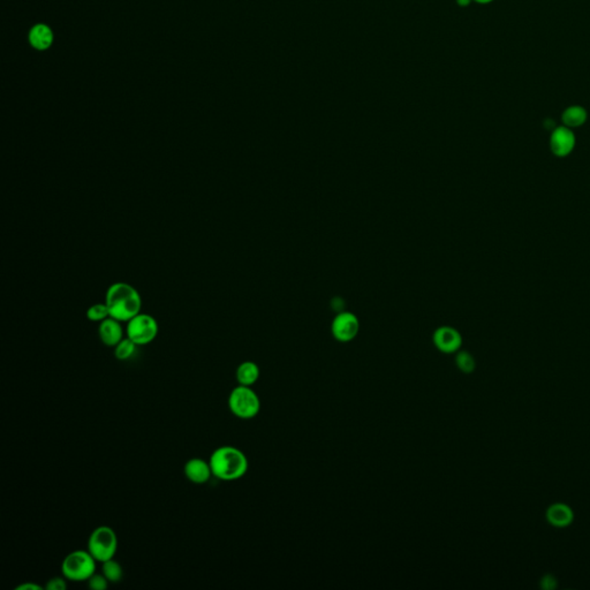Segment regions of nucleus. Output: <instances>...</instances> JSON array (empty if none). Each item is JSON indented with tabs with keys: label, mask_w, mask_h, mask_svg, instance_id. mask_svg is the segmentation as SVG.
<instances>
[{
	"label": "nucleus",
	"mask_w": 590,
	"mask_h": 590,
	"mask_svg": "<svg viewBox=\"0 0 590 590\" xmlns=\"http://www.w3.org/2000/svg\"><path fill=\"white\" fill-rule=\"evenodd\" d=\"M105 304L110 311V317L118 321L130 322L140 314L142 299L135 287L127 283H115L108 287L105 295Z\"/></svg>",
	"instance_id": "obj_1"
},
{
	"label": "nucleus",
	"mask_w": 590,
	"mask_h": 590,
	"mask_svg": "<svg viewBox=\"0 0 590 590\" xmlns=\"http://www.w3.org/2000/svg\"><path fill=\"white\" fill-rule=\"evenodd\" d=\"M213 475L225 482L237 481L246 475L249 462L246 454L238 447L220 446L213 451L209 459Z\"/></svg>",
	"instance_id": "obj_2"
},
{
	"label": "nucleus",
	"mask_w": 590,
	"mask_h": 590,
	"mask_svg": "<svg viewBox=\"0 0 590 590\" xmlns=\"http://www.w3.org/2000/svg\"><path fill=\"white\" fill-rule=\"evenodd\" d=\"M96 569L97 560L88 550L72 551L61 562V574L74 582L88 581L96 573Z\"/></svg>",
	"instance_id": "obj_3"
},
{
	"label": "nucleus",
	"mask_w": 590,
	"mask_h": 590,
	"mask_svg": "<svg viewBox=\"0 0 590 590\" xmlns=\"http://www.w3.org/2000/svg\"><path fill=\"white\" fill-rule=\"evenodd\" d=\"M228 409L238 419L252 420L259 415L261 400L252 386L238 385L228 395Z\"/></svg>",
	"instance_id": "obj_4"
},
{
	"label": "nucleus",
	"mask_w": 590,
	"mask_h": 590,
	"mask_svg": "<svg viewBox=\"0 0 590 590\" xmlns=\"http://www.w3.org/2000/svg\"><path fill=\"white\" fill-rule=\"evenodd\" d=\"M88 551L97 562H104L115 558L118 550V538L115 531L108 526H99L88 538Z\"/></svg>",
	"instance_id": "obj_5"
},
{
	"label": "nucleus",
	"mask_w": 590,
	"mask_h": 590,
	"mask_svg": "<svg viewBox=\"0 0 590 590\" xmlns=\"http://www.w3.org/2000/svg\"><path fill=\"white\" fill-rule=\"evenodd\" d=\"M158 323L151 315L140 314L127 322V337L133 340L137 346H144L154 342L157 337Z\"/></svg>",
	"instance_id": "obj_6"
},
{
	"label": "nucleus",
	"mask_w": 590,
	"mask_h": 590,
	"mask_svg": "<svg viewBox=\"0 0 590 590\" xmlns=\"http://www.w3.org/2000/svg\"><path fill=\"white\" fill-rule=\"evenodd\" d=\"M360 330V323L355 315L342 311L332 322L331 332L335 340L340 342H352Z\"/></svg>",
	"instance_id": "obj_7"
},
{
	"label": "nucleus",
	"mask_w": 590,
	"mask_h": 590,
	"mask_svg": "<svg viewBox=\"0 0 590 590\" xmlns=\"http://www.w3.org/2000/svg\"><path fill=\"white\" fill-rule=\"evenodd\" d=\"M433 345L444 354H453L460 349L462 337L458 330L451 326H440L433 332Z\"/></svg>",
	"instance_id": "obj_8"
},
{
	"label": "nucleus",
	"mask_w": 590,
	"mask_h": 590,
	"mask_svg": "<svg viewBox=\"0 0 590 590\" xmlns=\"http://www.w3.org/2000/svg\"><path fill=\"white\" fill-rule=\"evenodd\" d=\"M576 147V137L569 127L562 126L555 128L550 137V148L552 154L557 157H566L572 153Z\"/></svg>",
	"instance_id": "obj_9"
},
{
	"label": "nucleus",
	"mask_w": 590,
	"mask_h": 590,
	"mask_svg": "<svg viewBox=\"0 0 590 590\" xmlns=\"http://www.w3.org/2000/svg\"><path fill=\"white\" fill-rule=\"evenodd\" d=\"M184 473H185L186 478L195 484H204V483L209 482L211 476H213L209 461L201 459V458L189 459L186 462Z\"/></svg>",
	"instance_id": "obj_10"
},
{
	"label": "nucleus",
	"mask_w": 590,
	"mask_h": 590,
	"mask_svg": "<svg viewBox=\"0 0 590 590\" xmlns=\"http://www.w3.org/2000/svg\"><path fill=\"white\" fill-rule=\"evenodd\" d=\"M28 42L36 51H46L53 46L55 34L46 23H36L28 32Z\"/></svg>",
	"instance_id": "obj_11"
},
{
	"label": "nucleus",
	"mask_w": 590,
	"mask_h": 590,
	"mask_svg": "<svg viewBox=\"0 0 590 590\" xmlns=\"http://www.w3.org/2000/svg\"><path fill=\"white\" fill-rule=\"evenodd\" d=\"M98 335L101 342L108 347H115L124 339V328L121 322L108 317L101 322L98 328Z\"/></svg>",
	"instance_id": "obj_12"
},
{
	"label": "nucleus",
	"mask_w": 590,
	"mask_h": 590,
	"mask_svg": "<svg viewBox=\"0 0 590 590\" xmlns=\"http://www.w3.org/2000/svg\"><path fill=\"white\" fill-rule=\"evenodd\" d=\"M549 524L557 528L569 527L574 520V513L569 505L564 503L552 504L545 513Z\"/></svg>",
	"instance_id": "obj_13"
},
{
	"label": "nucleus",
	"mask_w": 590,
	"mask_h": 590,
	"mask_svg": "<svg viewBox=\"0 0 590 590\" xmlns=\"http://www.w3.org/2000/svg\"><path fill=\"white\" fill-rule=\"evenodd\" d=\"M259 367L253 361L242 362L235 371V378L239 385L245 386H253L255 384L256 382L259 381Z\"/></svg>",
	"instance_id": "obj_14"
},
{
	"label": "nucleus",
	"mask_w": 590,
	"mask_h": 590,
	"mask_svg": "<svg viewBox=\"0 0 590 590\" xmlns=\"http://www.w3.org/2000/svg\"><path fill=\"white\" fill-rule=\"evenodd\" d=\"M562 123L566 127L574 128V127L582 126L586 123L587 111L581 106H569L562 113Z\"/></svg>",
	"instance_id": "obj_15"
},
{
	"label": "nucleus",
	"mask_w": 590,
	"mask_h": 590,
	"mask_svg": "<svg viewBox=\"0 0 590 590\" xmlns=\"http://www.w3.org/2000/svg\"><path fill=\"white\" fill-rule=\"evenodd\" d=\"M101 573L110 583H118L123 580L124 571L119 562L115 558L101 562Z\"/></svg>",
	"instance_id": "obj_16"
},
{
	"label": "nucleus",
	"mask_w": 590,
	"mask_h": 590,
	"mask_svg": "<svg viewBox=\"0 0 590 590\" xmlns=\"http://www.w3.org/2000/svg\"><path fill=\"white\" fill-rule=\"evenodd\" d=\"M137 345L133 340H130L128 337L124 338L118 345L115 347V355L117 360L126 361L130 360V357H133L137 352Z\"/></svg>",
	"instance_id": "obj_17"
},
{
	"label": "nucleus",
	"mask_w": 590,
	"mask_h": 590,
	"mask_svg": "<svg viewBox=\"0 0 590 590\" xmlns=\"http://www.w3.org/2000/svg\"><path fill=\"white\" fill-rule=\"evenodd\" d=\"M455 364L459 368V371H462L464 374H471L473 371H475V359L471 353L466 352V351L458 352L457 357H455Z\"/></svg>",
	"instance_id": "obj_18"
},
{
	"label": "nucleus",
	"mask_w": 590,
	"mask_h": 590,
	"mask_svg": "<svg viewBox=\"0 0 590 590\" xmlns=\"http://www.w3.org/2000/svg\"><path fill=\"white\" fill-rule=\"evenodd\" d=\"M110 317V311H108L106 304H96L91 307L88 308L87 318L91 322L104 321L106 318Z\"/></svg>",
	"instance_id": "obj_19"
},
{
	"label": "nucleus",
	"mask_w": 590,
	"mask_h": 590,
	"mask_svg": "<svg viewBox=\"0 0 590 590\" xmlns=\"http://www.w3.org/2000/svg\"><path fill=\"white\" fill-rule=\"evenodd\" d=\"M88 587L92 590H105L108 589V580L105 578L103 573H95L94 576H90V579L88 580Z\"/></svg>",
	"instance_id": "obj_20"
},
{
	"label": "nucleus",
	"mask_w": 590,
	"mask_h": 590,
	"mask_svg": "<svg viewBox=\"0 0 590 590\" xmlns=\"http://www.w3.org/2000/svg\"><path fill=\"white\" fill-rule=\"evenodd\" d=\"M44 588L48 590H66L67 579L63 576H53L51 579L48 580Z\"/></svg>",
	"instance_id": "obj_21"
},
{
	"label": "nucleus",
	"mask_w": 590,
	"mask_h": 590,
	"mask_svg": "<svg viewBox=\"0 0 590 590\" xmlns=\"http://www.w3.org/2000/svg\"><path fill=\"white\" fill-rule=\"evenodd\" d=\"M541 586L544 589H555V586H557V581H555L553 576L548 574V576H543V579L541 581Z\"/></svg>",
	"instance_id": "obj_22"
},
{
	"label": "nucleus",
	"mask_w": 590,
	"mask_h": 590,
	"mask_svg": "<svg viewBox=\"0 0 590 590\" xmlns=\"http://www.w3.org/2000/svg\"><path fill=\"white\" fill-rule=\"evenodd\" d=\"M44 589V587L39 586L37 583L34 582H26L22 583L20 586L17 587V590H42Z\"/></svg>",
	"instance_id": "obj_23"
},
{
	"label": "nucleus",
	"mask_w": 590,
	"mask_h": 590,
	"mask_svg": "<svg viewBox=\"0 0 590 590\" xmlns=\"http://www.w3.org/2000/svg\"><path fill=\"white\" fill-rule=\"evenodd\" d=\"M471 1V0H457L458 4L460 5V6H467Z\"/></svg>",
	"instance_id": "obj_24"
},
{
	"label": "nucleus",
	"mask_w": 590,
	"mask_h": 590,
	"mask_svg": "<svg viewBox=\"0 0 590 590\" xmlns=\"http://www.w3.org/2000/svg\"><path fill=\"white\" fill-rule=\"evenodd\" d=\"M474 1H475V3H479V4H489V3H491L493 0H474Z\"/></svg>",
	"instance_id": "obj_25"
}]
</instances>
